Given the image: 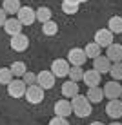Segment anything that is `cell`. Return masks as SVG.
<instances>
[{
    "mask_svg": "<svg viewBox=\"0 0 122 125\" xmlns=\"http://www.w3.org/2000/svg\"><path fill=\"white\" fill-rule=\"evenodd\" d=\"M71 107H73V114H77L78 118H88L91 114V102L88 100V96H73L71 98Z\"/></svg>",
    "mask_w": 122,
    "mask_h": 125,
    "instance_id": "cell-1",
    "label": "cell"
},
{
    "mask_svg": "<svg viewBox=\"0 0 122 125\" xmlns=\"http://www.w3.org/2000/svg\"><path fill=\"white\" fill-rule=\"evenodd\" d=\"M69 69H71V63L68 62V58H55L53 62H51V73H53L56 78L68 76Z\"/></svg>",
    "mask_w": 122,
    "mask_h": 125,
    "instance_id": "cell-2",
    "label": "cell"
},
{
    "mask_svg": "<svg viewBox=\"0 0 122 125\" xmlns=\"http://www.w3.org/2000/svg\"><path fill=\"white\" fill-rule=\"evenodd\" d=\"M26 89H27V85H26V82L22 78H13L9 83H7V93H9L11 98L26 96Z\"/></svg>",
    "mask_w": 122,
    "mask_h": 125,
    "instance_id": "cell-3",
    "label": "cell"
},
{
    "mask_svg": "<svg viewBox=\"0 0 122 125\" xmlns=\"http://www.w3.org/2000/svg\"><path fill=\"white\" fill-rule=\"evenodd\" d=\"M44 91H46V89H42L38 83L27 85V89H26V96H24V98H26L29 103L37 105V103H42V100H44Z\"/></svg>",
    "mask_w": 122,
    "mask_h": 125,
    "instance_id": "cell-4",
    "label": "cell"
},
{
    "mask_svg": "<svg viewBox=\"0 0 122 125\" xmlns=\"http://www.w3.org/2000/svg\"><path fill=\"white\" fill-rule=\"evenodd\" d=\"M16 18L22 22V25H33L35 20H37V11L29 6H22L16 13Z\"/></svg>",
    "mask_w": 122,
    "mask_h": 125,
    "instance_id": "cell-5",
    "label": "cell"
},
{
    "mask_svg": "<svg viewBox=\"0 0 122 125\" xmlns=\"http://www.w3.org/2000/svg\"><path fill=\"white\" fill-rule=\"evenodd\" d=\"M86 60H88V54H86V51L82 49V47H73V49H69L68 62L71 63V65H84Z\"/></svg>",
    "mask_w": 122,
    "mask_h": 125,
    "instance_id": "cell-6",
    "label": "cell"
},
{
    "mask_svg": "<svg viewBox=\"0 0 122 125\" xmlns=\"http://www.w3.org/2000/svg\"><path fill=\"white\" fill-rule=\"evenodd\" d=\"M11 49L16 51V53H22V51H26L29 47V38L26 36L24 33H18L15 34V36H11V42H9Z\"/></svg>",
    "mask_w": 122,
    "mask_h": 125,
    "instance_id": "cell-7",
    "label": "cell"
},
{
    "mask_svg": "<svg viewBox=\"0 0 122 125\" xmlns=\"http://www.w3.org/2000/svg\"><path fill=\"white\" fill-rule=\"evenodd\" d=\"M120 94H122V85L117 80L108 82V83L104 85V98H108V100H115V98H120Z\"/></svg>",
    "mask_w": 122,
    "mask_h": 125,
    "instance_id": "cell-8",
    "label": "cell"
},
{
    "mask_svg": "<svg viewBox=\"0 0 122 125\" xmlns=\"http://www.w3.org/2000/svg\"><path fill=\"white\" fill-rule=\"evenodd\" d=\"M106 114L113 120L122 118V100L120 98H115V100H109L106 105Z\"/></svg>",
    "mask_w": 122,
    "mask_h": 125,
    "instance_id": "cell-9",
    "label": "cell"
},
{
    "mask_svg": "<svg viewBox=\"0 0 122 125\" xmlns=\"http://www.w3.org/2000/svg\"><path fill=\"white\" fill-rule=\"evenodd\" d=\"M55 78L56 76L51 71H40L37 74V83L40 85L42 89H53L55 87Z\"/></svg>",
    "mask_w": 122,
    "mask_h": 125,
    "instance_id": "cell-10",
    "label": "cell"
},
{
    "mask_svg": "<svg viewBox=\"0 0 122 125\" xmlns=\"http://www.w3.org/2000/svg\"><path fill=\"white\" fill-rule=\"evenodd\" d=\"M95 42H97L100 47H109L113 44V33L108 27L98 29V31L95 33Z\"/></svg>",
    "mask_w": 122,
    "mask_h": 125,
    "instance_id": "cell-11",
    "label": "cell"
},
{
    "mask_svg": "<svg viewBox=\"0 0 122 125\" xmlns=\"http://www.w3.org/2000/svg\"><path fill=\"white\" fill-rule=\"evenodd\" d=\"M53 111H55V116H62V118H68L69 114H73L71 102H69L68 98H62V100H58V102L55 103Z\"/></svg>",
    "mask_w": 122,
    "mask_h": 125,
    "instance_id": "cell-12",
    "label": "cell"
},
{
    "mask_svg": "<svg viewBox=\"0 0 122 125\" xmlns=\"http://www.w3.org/2000/svg\"><path fill=\"white\" fill-rule=\"evenodd\" d=\"M100 73L97 71V69H88V71H84V76H82V82H84L88 87H97V85L102 82V78H100Z\"/></svg>",
    "mask_w": 122,
    "mask_h": 125,
    "instance_id": "cell-13",
    "label": "cell"
},
{
    "mask_svg": "<svg viewBox=\"0 0 122 125\" xmlns=\"http://www.w3.org/2000/svg\"><path fill=\"white\" fill-rule=\"evenodd\" d=\"M111 63H113V62L106 56V54H100V56L93 58V69H97L100 74H104V73H109Z\"/></svg>",
    "mask_w": 122,
    "mask_h": 125,
    "instance_id": "cell-14",
    "label": "cell"
},
{
    "mask_svg": "<svg viewBox=\"0 0 122 125\" xmlns=\"http://www.w3.org/2000/svg\"><path fill=\"white\" fill-rule=\"evenodd\" d=\"M4 31L9 36H15V34L22 33V22L18 18H7V22L4 24Z\"/></svg>",
    "mask_w": 122,
    "mask_h": 125,
    "instance_id": "cell-15",
    "label": "cell"
},
{
    "mask_svg": "<svg viewBox=\"0 0 122 125\" xmlns=\"http://www.w3.org/2000/svg\"><path fill=\"white\" fill-rule=\"evenodd\" d=\"M106 56L111 62H122V45L120 44H111L109 47H106Z\"/></svg>",
    "mask_w": 122,
    "mask_h": 125,
    "instance_id": "cell-16",
    "label": "cell"
},
{
    "mask_svg": "<svg viewBox=\"0 0 122 125\" xmlns=\"http://www.w3.org/2000/svg\"><path fill=\"white\" fill-rule=\"evenodd\" d=\"M77 94H78V82L69 80V82H64L62 83V96L73 98V96H77Z\"/></svg>",
    "mask_w": 122,
    "mask_h": 125,
    "instance_id": "cell-17",
    "label": "cell"
},
{
    "mask_svg": "<svg viewBox=\"0 0 122 125\" xmlns=\"http://www.w3.org/2000/svg\"><path fill=\"white\" fill-rule=\"evenodd\" d=\"M86 96H88V100L91 103H100L104 100V89H100L98 85L97 87H89L88 93H86Z\"/></svg>",
    "mask_w": 122,
    "mask_h": 125,
    "instance_id": "cell-18",
    "label": "cell"
},
{
    "mask_svg": "<svg viewBox=\"0 0 122 125\" xmlns=\"http://www.w3.org/2000/svg\"><path fill=\"white\" fill-rule=\"evenodd\" d=\"M108 29L113 33V34H119L122 33V16L119 15H115V16H111L109 18V22H108Z\"/></svg>",
    "mask_w": 122,
    "mask_h": 125,
    "instance_id": "cell-19",
    "label": "cell"
},
{
    "mask_svg": "<svg viewBox=\"0 0 122 125\" xmlns=\"http://www.w3.org/2000/svg\"><path fill=\"white\" fill-rule=\"evenodd\" d=\"M2 7L6 9L7 15H16L22 6H20V0H4V2H2Z\"/></svg>",
    "mask_w": 122,
    "mask_h": 125,
    "instance_id": "cell-20",
    "label": "cell"
},
{
    "mask_svg": "<svg viewBox=\"0 0 122 125\" xmlns=\"http://www.w3.org/2000/svg\"><path fill=\"white\" fill-rule=\"evenodd\" d=\"M84 51H86V54H88V58H91V60L102 54V47H100L97 42H91V44H88V45L84 47Z\"/></svg>",
    "mask_w": 122,
    "mask_h": 125,
    "instance_id": "cell-21",
    "label": "cell"
},
{
    "mask_svg": "<svg viewBox=\"0 0 122 125\" xmlns=\"http://www.w3.org/2000/svg\"><path fill=\"white\" fill-rule=\"evenodd\" d=\"M9 69H11V73H13L15 78H22V76L26 74V71H27L24 62H13L11 65H9Z\"/></svg>",
    "mask_w": 122,
    "mask_h": 125,
    "instance_id": "cell-22",
    "label": "cell"
},
{
    "mask_svg": "<svg viewBox=\"0 0 122 125\" xmlns=\"http://www.w3.org/2000/svg\"><path fill=\"white\" fill-rule=\"evenodd\" d=\"M42 33H44L46 36H55V34L58 33V25H56L53 20H47V22L42 24Z\"/></svg>",
    "mask_w": 122,
    "mask_h": 125,
    "instance_id": "cell-23",
    "label": "cell"
},
{
    "mask_svg": "<svg viewBox=\"0 0 122 125\" xmlns=\"http://www.w3.org/2000/svg\"><path fill=\"white\" fill-rule=\"evenodd\" d=\"M68 76H69V80H73V82H82V76H84V69H82V65H71Z\"/></svg>",
    "mask_w": 122,
    "mask_h": 125,
    "instance_id": "cell-24",
    "label": "cell"
},
{
    "mask_svg": "<svg viewBox=\"0 0 122 125\" xmlns=\"http://www.w3.org/2000/svg\"><path fill=\"white\" fill-rule=\"evenodd\" d=\"M109 74L113 80H122V62H113L111 63V69H109Z\"/></svg>",
    "mask_w": 122,
    "mask_h": 125,
    "instance_id": "cell-25",
    "label": "cell"
},
{
    "mask_svg": "<svg viewBox=\"0 0 122 125\" xmlns=\"http://www.w3.org/2000/svg\"><path fill=\"white\" fill-rule=\"evenodd\" d=\"M37 20L40 24L51 20V9H49V7H38V9H37Z\"/></svg>",
    "mask_w": 122,
    "mask_h": 125,
    "instance_id": "cell-26",
    "label": "cell"
},
{
    "mask_svg": "<svg viewBox=\"0 0 122 125\" xmlns=\"http://www.w3.org/2000/svg\"><path fill=\"white\" fill-rule=\"evenodd\" d=\"M13 78H15V76H13L9 67H0V83L2 85H7Z\"/></svg>",
    "mask_w": 122,
    "mask_h": 125,
    "instance_id": "cell-27",
    "label": "cell"
},
{
    "mask_svg": "<svg viewBox=\"0 0 122 125\" xmlns=\"http://www.w3.org/2000/svg\"><path fill=\"white\" fill-rule=\"evenodd\" d=\"M62 11H64V15H77L78 4H69V2H64L62 0Z\"/></svg>",
    "mask_w": 122,
    "mask_h": 125,
    "instance_id": "cell-28",
    "label": "cell"
},
{
    "mask_svg": "<svg viewBox=\"0 0 122 125\" xmlns=\"http://www.w3.org/2000/svg\"><path fill=\"white\" fill-rule=\"evenodd\" d=\"M22 80L26 82V85H35L37 83V74L31 71H26V74L22 76Z\"/></svg>",
    "mask_w": 122,
    "mask_h": 125,
    "instance_id": "cell-29",
    "label": "cell"
},
{
    "mask_svg": "<svg viewBox=\"0 0 122 125\" xmlns=\"http://www.w3.org/2000/svg\"><path fill=\"white\" fill-rule=\"evenodd\" d=\"M49 125H71L68 122V118H62V116H55V118H51Z\"/></svg>",
    "mask_w": 122,
    "mask_h": 125,
    "instance_id": "cell-30",
    "label": "cell"
},
{
    "mask_svg": "<svg viewBox=\"0 0 122 125\" xmlns=\"http://www.w3.org/2000/svg\"><path fill=\"white\" fill-rule=\"evenodd\" d=\"M7 22V13L4 7H0V27H4V24Z\"/></svg>",
    "mask_w": 122,
    "mask_h": 125,
    "instance_id": "cell-31",
    "label": "cell"
},
{
    "mask_svg": "<svg viewBox=\"0 0 122 125\" xmlns=\"http://www.w3.org/2000/svg\"><path fill=\"white\" fill-rule=\"evenodd\" d=\"M64 2H69V4H80V0H64Z\"/></svg>",
    "mask_w": 122,
    "mask_h": 125,
    "instance_id": "cell-32",
    "label": "cell"
},
{
    "mask_svg": "<svg viewBox=\"0 0 122 125\" xmlns=\"http://www.w3.org/2000/svg\"><path fill=\"white\" fill-rule=\"evenodd\" d=\"M89 125H104L102 122H93V123H89Z\"/></svg>",
    "mask_w": 122,
    "mask_h": 125,
    "instance_id": "cell-33",
    "label": "cell"
},
{
    "mask_svg": "<svg viewBox=\"0 0 122 125\" xmlns=\"http://www.w3.org/2000/svg\"><path fill=\"white\" fill-rule=\"evenodd\" d=\"M109 125H122V123H119V122H113V123H109Z\"/></svg>",
    "mask_w": 122,
    "mask_h": 125,
    "instance_id": "cell-34",
    "label": "cell"
},
{
    "mask_svg": "<svg viewBox=\"0 0 122 125\" xmlns=\"http://www.w3.org/2000/svg\"><path fill=\"white\" fill-rule=\"evenodd\" d=\"M84 2H88V0H80V4H84Z\"/></svg>",
    "mask_w": 122,
    "mask_h": 125,
    "instance_id": "cell-35",
    "label": "cell"
},
{
    "mask_svg": "<svg viewBox=\"0 0 122 125\" xmlns=\"http://www.w3.org/2000/svg\"><path fill=\"white\" fill-rule=\"evenodd\" d=\"M120 100H122V94H120Z\"/></svg>",
    "mask_w": 122,
    "mask_h": 125,
    "instance_id": "cell-36",
    "label": "cell"
},
{
    "mask_svg": "<svg viewBox=\"0 0 122 125\" xmlns=\"http://www.w3.org/2000/svg\"><path fill=\"white\" fill-rule=\"evenodd\" d=\"M0 85H2V83H0Z\"/></svg>",
    "mask_w": 122,
    "mask_h": 125,
    "instance_id": "cell-37",
    "label": "cell"
}]
</instances>
